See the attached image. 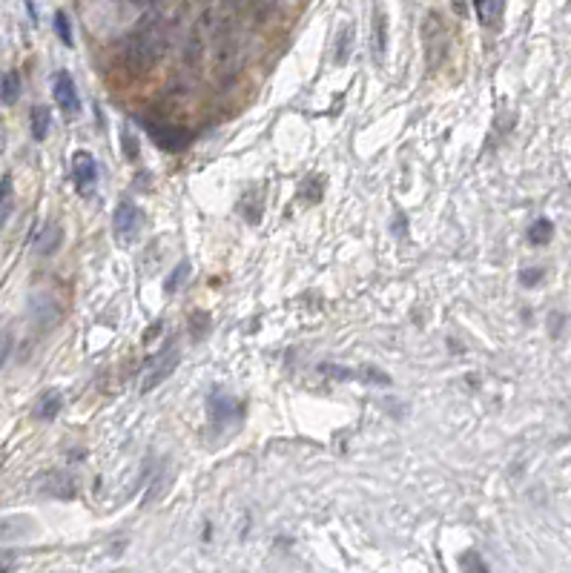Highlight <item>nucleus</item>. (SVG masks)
Segmentation results:
<instances>
[{
    "label": "nucleus",
    "mask_w": 571,
    "mask_h": 573,
    "mask_svg": "<svg viewBox=\"0 0 571 573\" xmlns=\"http://www.w3.org/2000/svg\"><path fill=\"white\" fill-rule=\"evenodd\" d=\"M350 46H353V29H342L339 35V43H336V64H345V60L350 57Z\"/></svg>",
    "instance_id": "a211bd4d"
},
{
    "label": "nucleus",
    "mask_w": 571,
    "mask_h": 573,
    "mask_svg": "<svg viewBox=\"0 0 571 573\" xmlns=\"http://www.w3.org/2000/svg\"><path fill=\"white\" fill-rule=\"evenodd\" d=\"M52 95H55V101H57V106H61L69 118H75V115H81V98H78V86H75V80H72V75L69 72H57L55 75V80H52Z\"/></svg>",
    "instance_id": "39448f33"
},
{
    "label": "nucleus",
    "mask_w": 571,
    "mask_h": 573,
    "mask_svg": "<svg viewBox=\"0 0 571 573\" xmlns=\"http://www.w3.org/2000/svg\"><path fill=\"white\" fill-rule=\"evenodd\" d=\"M49 124H52V115L46 106H32V118H29V127H32V138L35 141H43L49 135Z\"/></svg>",
    "instance_id": "9b49d317"
},
{
    "label": "nucleus",
    "mask_w": 571,
    "mask_h": 573,
    "mask_svg": "<svg viewBox=\"0 0 571 573\" xmlns=\"http://www.w3.org/2000/svg\"><path fill=\"white\" fill-rule=\"evenodd\" d=\"M12 204H15V187H12V175L0 178V227L6 224L12 215Z\"/></svg>",
    "instance_id": "f8f14e48"
},
{
    "label": "nucleus",
    "mask_w": 571,
    "mask_h": 573,
    "mask_svg": "<svg viewBox=\"0 0 571 573\" xmlns=\"http://www.w3.org/2000/svg\"><path fill=\"white\" fill-rule=\"evenodd\" d=\"M405 229H408V224H405V215H402V213H397V232H399V235H405Z\"/></svg>",
    "instance_id": "b1692460"
},
{
    "label": "nucleus",
    "mask_w": 571,
    "mask_h": 573,
    "mask_svg": "<svg viewBox=\"0 0 571 573\" xmlns=\"http://www.w3.org/2000/svg\"><path fill=\"white\" fill-rule=\"evenodd\" d=\"M38 533V522L32 516H0V545L32 539Z\"/></svg>",
    "instance_id": "0eeeda50"
},
{
    "label": "nucleus",
    "mask_w": 571,
    "mask_h": 573,
    "mask_svg": "<svg viewBox=\"0 0 571 573\" xmlns=\"http://www.w3.org/2000/svg\"><path fill=\"white\" fill-rule=\"evenodd\" d=\"M124 149H127V158H130V161H135V158H138V153H135V143H132V138H130V135H124Z\"/></svg>",
    "instance_id": "5701e85b"
},
{
    "label": "nucleus",
    "mask_w": 571,
    "mask_h": 573,
    "mask_svg": "<svg viewBox=\"0 0 571 573\" xmlns=\"http://www.w3.org/2000/svg\"><path fill=\"white\" fill-rule=\"evenodd\" d=\"M178 361H181V350L178 347H167L161 350L156 358H149L144 370H141V379H138V390L141 393H149V390H156L164 379L172 376V370L178 367Z\"/></svg>",
    "instance_id": "f03ea898"
},
{
    "label": "nucleus",
    "mask_w": 571,
    "mask_h": 573,
    "mask_svg": "<svg viewBox=\"0 0 571 573\" xmlns=\"http://www.w3.org/2000/svg\"><path fill=\"white\" fill-rule=\"evenodd\" d=\"M207 410H209V425H213V430H224L227 425H233V418L238 416L235 399L227 396L224 390H213V393H209Z\"/></svg>",
    "instance_id": "20e7f679"
},
{
    "label": "nucleus",
    "mask_w": 571,
    "mask_h": 573,
    "mask_svg": "<svg viewBox=\"0 0 571 573\" xmlns=\"http://www.w3.org/2000/svg\"><path fill=\"white\" fill-rule=\"evenodd\" d=\"M20 95V75L18 72H6L4 78H0V101H4L6 106H12Z\"/></svg>",
    "instance_id": "ddd939ff"
},
{
    "label": "nucleus",
    "mask_w": 571,
    "mask_h": 573,
    "mask_svg": "<svg viewBox=\"0 0 571 573\" xmlns=\"http://www.w3.org/2000/svg\"><path fill=\"white\" fill-rule=\"evenodd\" d=\"M55 32H57V38H61V43H64V46H72V43H75V38H72V26H69L67 12H55Z\"/></svg>",
    "instance_id": "f3484780"
},
{
    "label": "nucleus",
    "mask_w": 571,
    "mask_h": 573,
    "mask_svg": "<svg viewBox=\"0 0 571 573\" xmlns=\"http://www.w3.org/2000/svg\"><path fill=\"white\" fill-rule=\"evenodd\" d=\"M72 181H75L78 192H83V195L92 192V187L98 184V164L89 153H83V149L72 155Z\"/></svg>",
    "instance_id": "6e6552de"
},
{
    "label": "nucleus",
    "mask_w": 571,
    "mask_h": 573,
    "mask_svg": "<svg viewBox=\"0 0 571 573\" xmlns=\"http://www.w3.org/2000/svg\"><path fill=\"white\" fill-rule=\"evenodd\" d=\"M141 127L146 129V135L153 138L161 149L167 153H181V149L190 146V132L181 129V127H170V124H153V120H141Z\"/></svg>",
    "instance_id": "7ed1b4c3"
},
{
    "label": "nucleus",
    "mask_w": 571,
    "mask_h": 573,
    "mask_svg": "<svg viewBox=\"0 0 571 573\" xmlns=\"http://www.w3.org/2000/svg\"><path fill=\"white\" fill-rule=\"evenodd\" d=\"M551 235H554V224H551L549 218H539V221H534V224H531V229H528V241H531L534 247H543V244H549Z\"/></svg>",
    "instance_id": "2eb2a0df"
},
{
    "label": "nucleus",
    "mask_w": 571,
    "mask_h": 573,
    "mask_svg": "<svg viewBox=\"0 0 571 573\" xmlns=\"http://www.w3.org/2000/svg\"><path fill=\"white\" fill-rule=\"evenodd\" d=\"M279 3H290V0H279Z\"/></svg>",
    "instance_id": "bb28decb"
},
{
    "label": "nucleus",
    "mask_w": 571,
    "mask_h": 573,
    "mask_svg": "<svg viewBox=\"0 0 571 573\" xmlns=\"http://www.w3.org/2000/svg\"><path fill=\"white\" fill-rule=\"evenodd\" d=\"M112 227H115V235L121 238V241H132L138 227H141V209L124 198V201H118L115 206V215H112Z\"/></svg>",
    "instance_id": "423d86ee"
},
{
    "label": "nucleus",
    "mask_w": 571,
    "mask_h": 573,
    "mask_svg": "<svg viewBox=\"0 0 571 573\" xmlns=\"http://www.w3.org/2000/svg\"><path fill=\"white\" fill-rule=\"evenodd\" d=\"M539 278H543V269H523V273H520V284L523 287H537L539 284Z\"/></svg>",
    "instance_id": "412c9836"
},
{
    "label": "nucleus",
    "mask_w": 571,
    "mask_h": 573,
    "mask_svg": "<svg viewBox=\"0 0 571 573\" xmlns=\"http://www.w3.org/2000/svg\"><path fill=\"white\" fill-rule=\"evenodd\" d=\"M61 407H64V396L57 393V390H49V393H43V399L38 402L35 416L43 418V421H52L57 413H61Z\"/></svg>",
    "instance_id": "9d476101"
},
{
    "label": "nucleus",
    "mask_w": 571,
    "mask_h": 573,
    "mask_svg": "<svg viewBox=\"0 0 571 573\" xmlns=\"http://www.w3.org/2000/svg\"><path fill=\"white\" fill-rule=\"evenodd\" d=\"M187 273H190V264H187V261H181V264H178V267L172 269V276L167 278L164 290H167V292H175L178 287H181V284H184V276H187Z\"/></svg>",
    "instance_id": "6ab92c4d"
},
{
    "label": "nucleus",
    "mask_w": 571,
    "mask_h": 573,
    "mask_svg": "<svg viewBox=\"0 0 571 573\" xmlns=\"http://www.w3.org/2000/svg\"><path fill=\"white\" fill-rule=\"evenodd\" d=\"M460 567L462 570H479V573H486L488 570V565L483 562V559H479L474 551H468V553H462V559H460Z\"/></svg>",
    "instance_id": "aec40b11"
},
{
    "label": "nucleus",
    "mask_w": 571,
    "mask_h": 573,
    "mask_svg": "<svg viewBox=\"0 0 571 573\" xmlns=\"http://www.w3.org/2000/svg\"><path fill=\"white\" fill-rule=\"evenodd\" d=\"M476 6V15L486 26H497L502 20V12H505V0H474Z\"/></svg>",
    "instance_id": "1a4fd4ad"
},
{
    "label": "nucleus",
    "mask_w": 571,
    "mask_h": 573,
    "mask_svg": "<svg viewBox=\"0 0 571 573\" xmlns=\"http://www.w3.org/2000/svg\"><path fill=\"white\" fill-rule=\"evenodd\" d=\"M132 3H153V0H132Z\"/></svg>",
    "instance_id": "a878e982"
},
{
    "label": "nucleus",
    "mask_w": 571,
    "mask_h": 573,
    "mask_svg": "<svg viewBox=\"0 0 571 573\" xmlns=\"http://www.w3.org/2000/svg\"><path fill=\"white\" fill-rule=\"evenodd\" d=\"M57 244H61V229H57V227L52 224V227L43 229V235H41V241H38V253L52 255V253L57 250Z\"/></svg>",
    "instance_id": "dca6fc26"
},
{
    "label": "nucleus",
    "mask_w": 571,
    "mask_h": 573,
    "mask_svg": "<svg viewBox=\"0 0 571 573\" xmlns=\"http://www.w3.org/2000/svg\"><path fill=\"white\" fill-rule=\"evenodd\" d=\"M6 350H9V336L0 330V367H4V358H6Z\"/></svg>",
    "instance_id": "4be33fe9"
},
{
    "label": "nucleus",
    "mask_w": 571,
    "mask_h": 573,
    "mask_svg": "<svg viewBox=\"0 0 571 573\" xmlns=\"http://www.w3.org/2000/svg\"><path fill=\"white\" fill-rule=\"evenodd\" d=\"M26 9H29V17H32V23L38 20V12H35V3H32V0H26Z\"/></svg>",
    "instance_id": "393cba45"
},
{
    "label": "nucleus",
    "mask_w": 571,
    "mask_h": 573,
    "mask_svg": "<svg viewBox=\"0 0 571 573\" xmlns=\"http://www.w3.org/2000/svg\"><path fill=\"white\" fill-rule=\"evenodd\" d=\"M164 52H167L164 23L158 17H149L130 35L124 57H127V66L132 72H146V69H153L158 60L164 57Z\"/></svg>",
    "instance_id": "f257e3e1"
},
{
    "label": "nucleus",
    "mask_w": 571,
    "mask_h": 573,
    "mask_svg": "<svg viewBox=\"0 0 571 573\" xmlns=\"http://www.w3.org/2000/svg\"><path fill=\"white\" fill-rule=\"evenodd\" d=\"M385 49H387V20L382 12H376V20H373V55H376V60L385 57Z\"/></svg>",
    "instance_id": "4468645a"
}]
</instances>
